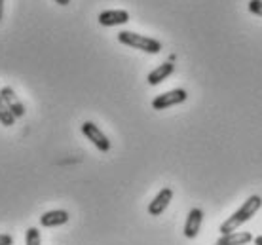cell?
I'll return each mask as SVG.
<instances>
[{
	"mask_svg": "<svg viewBox=\"0 0 262 245\" xmlns=\"http://www.w3.org/2000/svg\"><path fill=\"white\" fill-rule=\"evenodd\" d=\"M215 245H216V243H215Z\"/></svg>",
	"mask_w": 262,
	"mask_h": 245,
	"instance_id": "cell-19",
	"label": "cell"
},
{
	"mask_svg": "<svg viewBox=\"0 0 262 245\" xmlns=\"http://www.w3.org/2000/svg\"><path fill=\"white\" fill-rule=\"evenodd\" d=\"M25 245H40V232H38V228H27V232H25Z\"/></svg>",
	"mask_w": 262,
	"mask_h": 245,
	"instance_id": "cell-13",
	"label": "cell"
},
{
	"mask_svg": "<svg viewBox=\"0 0 262 245\" xmlns=\"http://www.w3.org/2000/svg\"><path fill=\"white\" fill-rule=\"evenodd\" d=\"M2 15H4V0H0V21H2Z\"/></svg>",
	"mask_w": 262,
	"mask_h": 245,
	"instance_id": "cell-17",
	"label": "cell"
},
{
	"mask_svg": "<svg viewBox=\"0 0 262 245\" xmlns=\"http://www.w3.org/2000/svg\"><path fill=\"white\" fill-rule=\"evenodd\" d=\"M249 12L262 17V0H249Z\"/></svg>",
	"mask_w": 262,
	"mask_h": 245,
	"instance_id": "cell-14",
	"label": "cell"
},
{
	"mask_svg": "<svg viewBox=\"0 0 262 245\" xmlns=\"http://www.w3.org/2000/svg\"><path fill=\"white\" fill-rule=\"evenodd\" d=\"M55 2H57L59 6H69V4H71V0H55Z\"/></svg>",
	"mask_w": 262,
	"mask_h": 245,
	"instance_id": "cell-16",
	"label": "cell"
},
{
	"mask_svg": "<svg viewBox=\"0 0 262 245\" xmlns=\"http://www.w3.org/2000/svg\"><path fill=\"white\" fill-rule=\"evenodd\" d=\"M173 71H175V65H173L171 61H167V63H162V65L156 66V69L148 74L146 82H148L150 86H158V84H162L165 78H169L171 74H173Z\"/></svg>",
	"mask_w": 262,
	"mask_h": 245,
	"instance_id": "cell-10",
	"label": "cell"
},
{
	"mask_svg": "<svg viewBox=\"0 0 262 245\" xmlns=\"http://www.w3.org/2000/svg\"><path fill=\"white\" fill-rule=\"evenodd\" d=\"M171 199H173V190H171L169 186H165V188H162V190L156 194V198L150 202V206H148V213H150L152 217H160V215L167 209Z\"/></svg>",
	"mask_w": 262,
	"mask_h": 245,
	"instance_id": "cell-6",
	"label": "cell"
},
{
	"mask_svg": "<svg viewBox=\"0 0 262 245\" xmlns=\"http://www.w3.org/2000/svg\"><path fill=\"white\" fill-rule=\"evenodd\" d=\"M260 207H262V198H260V196H256V194H255V196L247 198L242 204V207H239V209H237L232 217H228V219L221 225V228H219V230H221V234L236 232L237 228H239L242 225H245V222H247V220H249L251 217H253V215L260 209Z\"/></svg>",
	"mask_w": 262,
	"mask_h": 245,
	"instance_id": "cell-1",
	"label": "cell"
},
{
	"mask_svg": "<svg viewBox=\"0 0 262 245\" xmlns=\"http://www.w3.org/2000/svg\"><path fill=\"white\" fill-rule=\"evenodd\" d=\"M13 238L10 234H0V245H12Z\"/></svg>",
	"mask_w": 262,
	"mask_h": 245,
	"instance_id": "cell-15",
	"label": "cell"
},
{
	"mask_svg": "<svg viewBox=\"0 0 262 245\" xmlns=\"http://www.w3.org/2000/svg\"><path fill=\"white\" fill-rule=\"evenodd\" d=\"M188 97V93L177 87V90H171V92H165V93H160L158 97H154L152 101V108L154 110H165V108H169V106H175V105H181L184 103Z\"/></svg>",
	"mask_w": 262,
	"mask_h": 245,
	"instance_id": "cell-3",
	"label": "cell"
},
{
	"mask_svg": "<svg viewBox=\"0 0 262 245\" xmlns=\"http://www.w3.org/2000/svg\"><path fill=\"white\" fill-rule=\"evenodd\" d=\"M99 23L103 27H116V25H125L129 21V13L125 10H105L99 13Z\"/></svg>",
	"mask_w": 262,
	"mask_h": 245,
	"instance_id": "cell-7",
	"label": "cell"
},
{
	"mask_svg": "<svg viewBox=\"0 0 262 245\" xmlns=\"http://www.w3.org/2000/svg\"><path fill=\"white\" fill-rule=\"evenodd\" d=\"M255 241V245H262V236H258V238H255L253 239Z\"/></svg>",
	"mask_w": 262,
	"mask_h": 245,
	"instance_id": "cell-18",
	"label": "cell"
},
{
	"mask_svg": "<svg viewBox=\"0 0 262 245\" xmlns=\"http://www.w3.org/2000/svg\"><path fill=\"white\" fill-rule=\"evenodd\" d=\"M0 95H2V99H4V103H6L8 110L15 116V120L17 118H23L25 116V105L19 101V97L15 95V92H13L10 86H4L2 90H0Z\"/></svg>",
	"mask_w": 262,
	"mask_h": 245,
	"instance_id": "cell-5",
	"label": "cell"
},
{
	"mask_svg": "<svg viewBox=\"0 0 262 245\" xmlns=\"http://www.w3.org/2000/svg\"><path fill=\"white\" fill-rule=\"evenodd\" d=\"M253 234L251 232H232V234H223L216 245H245L253 241Z\"/></svg>",
	"mask_w": 262,
	"mask_h": 245,
	"instance_id": "cell-11",
	"label": "cell"
},
{
	"mask_svg": "<svg viewBox=\"0 0 262 245\" xmlns=\"http://www.w3.org/2000/svg\"><path fill=\"white\" fill-rule=\"evenodd\" d=\"M203 222V211L200 207H194L190 209L188 217H186V222H184V236L188 239H194L200 234V228H202Z\"/></svg>",
	"mask_w": 262,
	"mask_h": 245,
	"instance_id": "cell-8",
	"label": "cell"
},
{
	"mask_svg": "<svg viewBox=\"0 0 262 245\" xmlns=\"http://www.w3.org/2000/svg\"><path fill=\"white\" fill-rule=\"evenodd\" d=\"M69 213L65 209H53V211H48L40 217V225L44 228H55V226L67 225L69 222Z\"/></svg>",
	"mask_w": 262,
	"mask_h": 245,
	"instance_id": "cell-9",
	"label": "cell"
},
{
	"mask_svg": "<svg viewBox=\"0 0 262 245\" xmlns=\"http://www.w3.org/2000/svg\"><path fill=\"white\" fill-rule=\"evenodd\" d=\"M120 44L129 48H135V50H141L144 53H160L162 52V42L156 38H150V36H144V34H137L133 31H122L118 33Z\"/></svg>",
	"mask_w": 262,
	"mask_h": 245,
	"instance_id": "cell-2",
	"label": "cell"
},
{
	"mask_svg": "<svg viewBox=\"0 0 262 245\" xmlns=\"http://www.w3.org/2000/svg\"><path fill=\"white\" fill-rule=\"evenodd\" d=\"M82 133L92 141L93 145L97 146L101 152H108V150H111V141H108V137H106L105 133L101 131L93 122H84V124H82Z\"/></svg>",
	"mask_w": 262,
	"mask_h": 245,
	"instance_id": "cell-4",
	"label": "cell"
},
{
	"mask_svg": "<svg viewBox=\"0 0 262 245\" xmlns=\"http://www.w3.org/2000/svg\"><path fill=\"white\" fill-rule=\"evenodd\" d=\"M13 122H15V116H13L10 110H8L6 103H4V99H2V95H0V124L2 126H13Z\"/></svg>",
	"mask_w": 262,
	"mask_h": 245,
	"instance_id": "cell-12",
	"label": "cell"
}]
</instances>
